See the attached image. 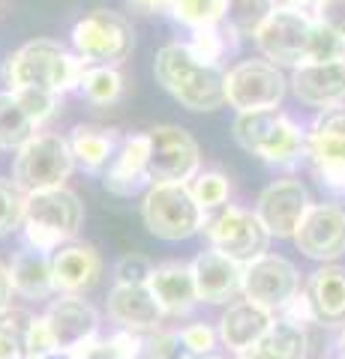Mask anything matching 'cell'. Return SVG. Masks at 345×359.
Wrapping results in <instances>:
<instances>
[{
  "mask_svg": "<svg viewBox=\"0 0 345 359\" xmlns=\"http://www.w3.org/2000/svg\"><path fill=\"white\" fill-rule=\"evenodd\" d=\"M157 81L189 111H216L226 99V75L219 63H207L189 51V45H165L153 63Z\"/></svg>",
  "mask_w": 345,
  "mask_h": 359,
  "instance_id": "6da1fadb",
  "label": "cell"
},
{
  "mask_svg": "<svg viewBox=\"0 0 345 359\" xmlns=\"http://www.w3.org/2000/svg\"><path fill=\"white\" fill-rule=\"evenodd\" d=\"M84 72H87V63L79 54H70L63 45L51 39H37V42L21 45L4 63V81L9 84V90L39 87L58 96L82 87Z\"/></svg>",
  "mask_w": 345,
  "mask_h": 359,
  "instance_id": "7a4b0ae2",
  "label": "cell"
},
{
  "mask_svg": "<svg viewBox=\"0 0 345 359\" xmlns=\"http://www.w3.org/2000/svg\"><path fill=\"white\" fill-rule=\"evenodd\" d=\"M235 138L243 150L271 165H292L300 153H306V135L276 108L237 114Z\"/></svg>",
  "mask_w": 345,
  "mask_h": 359,
  "instance_id": "3957f363",
  "label": "cell"
},
{
  "mask_svg": "<svg viewBox=\"0 0 345 359\" xmlns=\"http://www.w3.org/2000/svg\"><path fill=\"white\" fill-rule=\"evenodd\" d=\"M144 224L160 240H186L204 224V210L186 183H153L141 204Z\"/></svg>",
  "mask_w": 345,
  "mask_h": 359,
  "instance_id": "277c9868",
  "label": "cell"
},
{
  "mask_svg": "<svg viewBox=\"0 0 345 359\" xmlns=\"http://www.w3.org/2000/svg\"><path fill=\"white\" fill-rule=\"evenodd\" d=\"M72 162L75 156L70 150V141H63L60 135H33L15 156L13 183L25 195L60 189L63 180L72 174Z\"/></svg>",
  "mask_w": 345,
  "mask_h": 359,
  "instance_id": "5b68a950",
  "label": "cell"
},
{
  "mask_svg": "<svg viewBox=\"0 0 345 359\" xmlns=\"http://www.w3.org/2000/svg\"><path fill=\"white\" fill-rule=\"evenodd\" d=\"M132 25L117 15V13H96L84 15L82 21H75L72 27V48L84 63L93 66H117L132 54Z\"/></svg>",
  "mask_w": 345,
  "mask_h": 359,
  "instance_id": "8992f818",
  "label": "cell"
},
{
  "mask_svg": "<svg viewBox=\"0 0 345 359\" xmlns=\"http://www.w3.org/2000/svg\"><path fill=\"white\" fill-rule=\"evenodd\" d=\"M207 237L216 252L228 255L237 264H252L267 252L271 233L255 212L243 207H222L214 219L207 222Z\"/></svg>",
  "mask_w": 345,
  "mask_h": 359,
  "instance_id": "52a82bcc",
  "label": "cell"
},
{
  "mask_svg": "<svg viewBox=\"0 0 345 359\" xmlns=\"http://www.w3.org/2000/svg\"><path fill=\"white\" fill-rule=\"evenodd\" d=\"M315 18H309L304 9L276 6L273 15L264 21V27L255 33L261 54L276 66H304L309 51V36H313Z\"/></svg>",
  "mask_w": 345,
  "mask_h": 359,
  "instance_id": "ba28073f",
  "label": "cell"
},
{
  "mask_svg": "<svg viewBox=\"0 0 345 359\" xmlns=\"http://www.w3.org/2000/svg\"><path fill=\"white\" fill-rule=\"evenodd\" d=\"M282 96L285 78L280 66L271 60H243L226 75V99L231 108H237V114L276 108Z\"/></svg>",
  "mask_w": 345,
  "mask_h": 359,
  "instance_id": "9c48e42d",
  "label": "cell"
},
{
  "mask_svg": "<svg viewBox=\"0 0 345 359\" xmlns=\"http://www.w3.org/2000/svg\"><path fill=\"white\" fill-rule=\"evenodd\" d=\"M150 156L148 177L153 183H186L198 174V144L181 126H157L150 129Z\"/></svg>",
  "mask_w": 345,
  "mask_h": 359,
  "instance_id": "30bf717a",
  "label": "cell"
},
{
  "mask_svg": "<svg viewBox=\"0 0 345 359\" xmlns=\"http://www.w3.org/2000/svg\"><path fill=\"white\" fill-rule=\"evenodd\" d=\"M297 287L300 278L294 264L280 255H261L259 261L247 264L243 269V294L267 311H282L288 299L297 294Z\"/></svg>",
  "mask_w": 345,
  "mask_h": 359,
  "instance_id": "8fae6325",
  "label": "cell"
},
{
  "mask_svg": "<svg viewBox=\"0 0 345 359\" xmlns=\"http://www.w3.org/2000/svg\"><path fill=\"white\" fill-rule=\"evenodd\" d=\"M292 240L313 261H333L345 255V210L333 204L309 207Z\"/></svg>",
  "mask_w": 345,
  "mask_h": 359,
  "instance_id": "7c38bea8",
  "label": "cell"
},
{
  "mask_svg": "<svg viewBox=\"0 0 345 359\" xmlns=\"http://www.w3.org/2000/svg\"><path fill=\"white\" fill-rule=\"evenodd\" d=\"M309 212V195L297 180H276L259 198L255 216L261 219L271 237H294L297 224Z\"/></svg>",
  "mask_w": 345,
  "mask_h": 359,
  "instance_id": "4fadbf2b",
  "label": "cell"
},
{
  "mask_svg": "<svg viewBox=\"0 0 345 359\" xmlns=\"http://www.w3.org/2000/svg\"><path fill=\"white\" fill-rule=\"evenodd\" d=\"M42 318L48 323L58 351H70V353L82 351L84 344H91L96 335V327H99V314L93 311V306H87V302L79 299L75 294H66L58 302H51Z\"/></svg>",
  "mask_w": 345,
  "mask_h": 359,
  "instance_id": "5bb4252c",
  "label": "cell"
},
{
  "mask_svg": "<svg viewBox=\"0 0 345 359\" xmlns=\"http://www.w3.org/2000/svg\"><path fill=\"white\" fill-rule=\"evenodd\" d=\"M25 222L42 224V228L54 231L58 237H75L84 222V207L75 192L70 189H46V192H33L27 195L25 207Z\"/></svg>",
  "mask_w": 345,
  "mask_h": 359,
  "instance_id": "9a60e30c",
  "label": "cell"
},
{
  "mask_svg": "<svg viewBox=\"0 0 345 359\" xmlns=\"http://www.w3.org/2000/svg\"><path fill=\"white\" fill-rule=\"evenodd\" d=\"M193 278H195V290L198 299L204 302H228L231 297L243 290V264L231 261L228 255H222L216 249H207L195 257L193 264Z\"/></svg>",
  "mask_w": 345,
  "mask_h": 359,
  "instance_id": "2e32d148",
  "label": "cell"
},
{
  "mask_svg": "<svg viewBox=\"0 0 345 359\" xmlns=\"http://www.w3.org/2000/svg\"><path fill=\"white\" fill-rule=\"evenodd\" d=\"M294 96L304 105L333 108L345 102V60L337 63H304L292 75Z\"/></svg>",
  "mask_w": 345,
  "mask_h": 359,
  "instance_id": "e0dca14e",
  "label": "cell"
},
{
  "mask_svg": "<svg viewBox=\"0 0 345 359\" xmlns=\"http://www.w3.org/2000/svg\"><path fill=\"white\" fill-rule=\"evenodd\" d=\"M108 314L129 332L153 330L162 320L165 309L160 306L150 285H115L108 294Z\"/></svg>",
  "mask_w": 345,
  "mask_h": 359,
  "instance_id": "ac0fdd59",
  "label": "cell"
},
{
  "mask_svg": "<svg viewBox=\"0 0 345 359\" xmlns=\"http://www.w3.org/2000/svg\"><path fill=\"white\" fill-rule=\"evenodd\" d=\"M99 273H103V261L87 243H70L51 257L54 290H63V294H82L93 287L99 282Z\"/></svg>",
  "mask_w": 345,
  "mask_h": 359,
  "instance_id": "d6986e66",
  "label": "cell"
},
{
  "mask_svg": "<svg viewBox=\"0 0 345 359\" xmlns=\"http://www.w3.org/2000/svg\"><path fill=\"white\" fill-rule=\"evenodd\" d=\"M271 323H273V311H267L252 299H240V302H231L228 311L222 314L219 339L235 353H249L261 341V335L271 330Z\"/></svg>",
  "mask_w": 345,
  "mask_h": 359,
  "instance_id": "ffe728a7",
  "label": "cell"
},
{
  "mask_svg": "<svg viewBox=\"0 0 345 359\" xmlns=\"http://www.w3.org/2000/svg\"><path fill=\"white\" fill-rule=\"evenodd\" d=\"M148 156H150V138L148 135H129L120 141V147L111 156V165L105 171V189L120 198L138 192L148 180Z\"/></svg>",
  "mask_w": 345,
  "mask_h": 359,
  "instance_id": "44dd1931",
  "label": "cell"
},
{
  "mask_svg": "<svg viewBox=\"0 0 345 359\" xmlns=\"http://www.w3.org/2000/svg\"><path fill=\"white\" fill-rule=\"evenodd\" d=\"M150 290L157 294L160 306L169 314H186L198 302L193 266L189 264H162L153 269L150 276Z\"/></svg>",
  "mask_w": 345,
  "mask_h": 359,
  "instance_id": "7402d4cb",
  "label": "cell"
},
{
  "mask_svg": "<svg viewBox=\"0 0 345 359\" xmlns=\"http://www.w3.org/2000/svg\"><path fill=\"white\" fill-rule=\"evenodd\" d=\"M9 278H13V290H18L27 299H46L54 290L51 278V257L39 249L25 245L9 264Z\"/></svg>",
  "mask_w": 345,
  "mask_h": 359,
  "instance_id": "603a6c76",
  "label": "cell"
},
{
  "mask_svg": "<svg viewBox=\"0 0 345 359\" xmlns=\"http://www.w3.org/2000/svg\"><path fill=\"white\" fill-rule=\"evenodd\" d=\"M247 359H304L306 356V332L300 323L273 320L271 330L261 335V341L252 347Z\"/></svg>",
  "mask_w": 345,
  "mask_h": 359,
  "instance_id": "cb8c5ba5",
  "label": "cell"
},
{
  "mask_svg": "<svg viewBox=\"0 0 345 359\" xmlns=\"http://www.w3.org/2000/svg\"><path fill=\"white\" fill-rule=\"evenodd\" d=\"M309 299H313L318 320L342 323L345 320V269H339V266L318 269L313 276Z\"/></svg>",
  "mask_w": 345,
  "mask_h": 359,
  "instance_id": "d4e9b609",
  "label": "cell"
},
{
  "mask_svg": "<svg viewBox=\"0 0 345 359\" xmlns=\"http://www.w3.org/2000/svg\"><path fill=\"white\" fill-rule=\"evenodd\" d=\"M33 135H37V123L27 117L13 90H4L0 93V147L21 150Z\"/></svg>",
  "mask_w": 345,
  "mask_h": 359,
  "instance_id": "484cf974",
  "label": "cell"
},
{
  "mask_svg": "<svg viewBox=\"0 0 345 359\" xmlns=\"http://www.w3.org/2000/svg\"><path fill=\"white\" fill-rule=\"evenodd\" d=\"M70 150L75 156V162H82L87 171H99V168L115 156V138L105 132L79 126L72 135V141H70Z\"/></svg>",
  "mask_w": 345,
  "mask_h": 359,
  "instance_id": "4316f807",
  "label": "cell"
},
{
  "mask_svg": "<svg viewBox=\"0 0 345 359\" xmlns=\"http://www.w3.org/2000/svg\"><path fill=\"white\" fill-rule=\"evenodd\" d=\"M276 0H228V27L240 36H255L264 21L273 15Z\"/></svg>",
  "mask_w": 345,
  "mask_h": 359,
  "instance_id": "83f0119b",
  "label": "cell"
},
{
  "mask_svg": "<svg viewBox=\"0 0 345 359\" xmlns=\"http://www.w3.org/2000/svg\"><path fill=\"white\" fill-rule=\"evenodd\" d=\"M228 13V0H174L171 15L186 27H214L222 25Z\"/></svg>",
  "mask_w": 345,
  "mask_h": 359,
  "instance_id": "f1b7e54d",
  "label": "cell"
},
{
  "mask_svg": "<svg viewBox=\"0 0 345 359\" xmlns=\"http://www.w3.org/2000/svg\"><path fill=\"white\" fill-rule=\"evenodd\" d=\"M82 90L93 105H111L124 90V78L115 66H91L82 78Z\"/></svg>",
  "mask_w": 345,
  "mask_h": 359,
  "instance_id": "f546056e",
  "label": "cell"
},
{
  "mask_svg": "<svg viewBox=\"0 0 345 359\" xmlns=\"http://www.w3.org/2000/svg\"><path fill=\"white\" fill-rule=\"evenodd\" d=\"M138 351H141L138 335L124 330V332L111 335V339L84 344L82 351H75V359H136Z\"/></svg>",
  "mask_w": 345,
  "mask_h": 359,
  "instance_id": "4dcf8cb0",
  "label": "cell"
},
{
  "mask_svg": "<svg viewBox=\"0 0 345 359\" xmlns=\"http://www.w3.org/2000/svg\"><path fill=\"white\" fill-rule=\"evenodd\" d=\"M337 60H345V39L337 30H330L321 25V21H315L313 36H309L306 63H337Z\"/></svg>",
  "mask_w": 345,
  "mask_h": 359,
  "instance_id": "1f68e13d",
  "label": "cell"
},
{
  "mask_svg": "<svg viewBox=\"0 0 345 359\" xmlns=\"http://www.w3.org/2000/svg\"><path fill=\"white\" fill-rule=\"evenodd\" d=\"M27 195L15 183L0 177V237H9L21 222H25Z\"/></svg>",
  "mask_w": 345,
  "mask_h": 359,
  "instance_id": "d6a6232c",
  "label": "cell"
},
{
  "mask_svg": "<svg viewBox=\"0 0 345 359\" xmlns=\"http://www.w3.org/2000/svg\"><path fill=\"white\" fill-rule=\"evenodd\" d=\"M189 192L193 198L198 201V207L202 210H216L228 201V180L222 177L219 171H202L193 177V186H189Z\"/></svg>",
  "mask_w": 345,
  "mask_h": 359,
  "instance_id": "836d02e7",
  "label": "cell"
},
{
  "mask_svg": "<svg viewBox=\"0 0 345 359\" xmlns=\"http://www.w3.org/2000/svg\"><path fill=\"white\" fill-rule=\"evenodd\" d=\"M13 93L18 96L21 108L27 111V117L37 123H46L54 111H58V93H48V90H39V87H25V90H13Z\"/></svg>",
  "mask_w": 345,
  "mask_h": 359,
  "instance_id": "e575fe53",
  "label": "cell"
},
{
  "mask_svg": "<svg viewBox=\"0 0 345 359\" xmlns=\"http://www.w3.org/2000/svg\"><path fill=\"white\" fill-rule=\"evenodd\" d=\"M226 33L219 30V25L214 27H198L193 30V42H189V51L195 54V57H202L207 63H219V57L226 54Z\"/></svg>",
  "mask_w": 345,
  "mask_h": 359,
  "instance_id": "d590c367",
  "label": "cell"
},
{
  "mask_svg": "<svg viewBox=\"0 0 345 359\" xmlns=\"http://www.w3.org/2000/svg\"><path fill=\"white\" fill-rule=\"evenodd\" d=\"M117 285H150L153 276V264L144 255H126L117 261Z\"/></svg>",
  "mask_w": 345,
  "mask_h": 359,
  "instance_id": "8d00e7d4",
  "label": "cell"
},
{
  "mask_svg": "<svg viewBox=\"0 0 345 359\" xmlns=\"http://www.w3.org/2000/svg\"><path fill=\"white\" fill-rule=\"evenodd\" d=\"M48 351H58V344H54V339H51L48 323H46V318H33L30 330H27V339H25V359L27 356H42Z\"/></svg>",
  "mask_w": 345,
  "mask_h": 359,
  "instance_id": "74e56055",
  "label": "cell"
},
{
  "mask_svg": "<svg viewBox=\"0 0 345 359\" xmlns=\"http://www.w3.org/2000/svg\"><path fill=\"white\" fill-rule=\"evenodd\" d=\"M181 344L186 353H210L216 344V332L207 327V323H189L181 332Z\"/></svg>",
  "mask_w": 345,
  "mask_h": 359,
  "instance_id": "f35d334b",
  "label": "cell"
},
{
  "mask_svg": "<svg viewBox=\"0 0 345 359\" xmlns=\"http://www.w3.org/2000/svg\"><path fill=\"white\" fill-rule=\"evenodd\" d=\"M315 21L345 39V0H315Z\"/></svg>",
  "mask_w": 345,
  "mask_h": 359,
  "instance_id": "ab89813d",
  "label": "cell"
},
{
  "mask_svg": "<svg viewBox=\"0 0 345 359\" xmlns=\"http://www.w3.org/2000/svg\"><path fill=\"white\" fill-rule=\"evenodd\" d=\"M181 351H183L181 335H174V332H160V335H153V339L148 341L150 359H186Z\"/></svg>",
  "mask_w": 345,
  "mask_h": 359,
  "instance_id": "60d3db41",
  "label": "cell"
},
{
  "mask_svg": "<svg viewBox=\"0 0 345 359\" xmlns=\"http://www.w3.org/2000/svg\"><path fill=\"white\" fill-rule=\"evenodd\" d=\"M282 318L292 320V323H309V320H318L315 318V309H313V299L304 297V294H294L292 299H288V306L282 309Z\"/></svg>",
  "mask_w": 345,
  "mask_h": 359,
  "instance_id": "b9f144b4",
  "label": "cell"
},
{
  "mask_svg": "<svg viewBox=\"0 0 345 359\" xmlns=\"http://www.w3.org/2000/svg\"><path fill=\"white\" fill-rule=\"evenodd\" d=\"M313 129H325V132L342 135V138H345V105L325 108V111H321V117L313 123Z\"/></svg>",
  "mask_w": 345,
  "mask_h": 359,
  "instance_id": "7bdbcfd3",
  "label": "cell"
},
{
  "mask_svg": "<svg viewBox=\"0 0 345 359\" xmlns=\"http://www.w3.org/2000/svg\"><path fill=\"white\" fill-rule=\"evenodd\" d=\"M126 6H132L136 13L153 15V13H171L174 0H126Z\"/></svg>",
  "mask_w": 345,
  "mask_h": 359,
  "instance_id": "ee69618b",
  "label": "cell"
},
{
  "mask_svg": "<svg viewBox=\"0 0 345 359\" xmlns=\"http://www.w3.org/2000/svg\"><path fill=\"white\" fill-rule=\"evenodd\" d=\"M21 356H25V344L13 339V335L0 332V359H21Z\"/></svg>",
  "mask_w": 345,
  "mask_h": 359,
  "instance_id": "f6af8a7d",
  "label": "cell"
},
{
  "mask_svg": "<svg viewBox=\"0 0 345 359\" xmlns=\"http://www.w3.org/2000/svg\"><path fill=\"white\" fill-rule=\"evenodd\" d=\"M9 294H13V278H9V266L0 264V311L9 309Z\"/></svg>",
  "mask_w": 345,
  "mask_h": 359,
  "instance_id": "bcb514c9",
  "label": "cell"
},
{
  "mask_svg": "<svg viewBox=\"0 0 345 359\" xmlns=\"http://www.w3.org/2000/svg\"><path fill=\"white\" fill-rule=\"evenodd\" d=\"M27 359H75V353H70V351H48L42 356H27Z\"/></svg>",
  "mask_w": 345,
  "mask_h": 359,
  "instance_id": "7dc6e473",
  "label": "cell"
},
{
  "mask_svg": "<svg viewBox=\"0 0 345 359\" xmlns=\"http://www.w3.org/2000/svg\"><path fill=\"white\" fill-rule=\"evenodd\" d=\"M285 6H292V9H304V6H309V4H315V0H282Z\"/></svg>",
  "mask_w": 345,
  "mask_h": 359,
  "instance_id": "c3c4849f",
  "label": "cell"
},
{
  "mask_svg": "<svg viewBox=\"0 0 345 359\" xmlns=\"http://www.w3.org/2000/svg\"><path fill=\"white\" fill-rule=\"evenodd\" d=\"M339 359H345V330H342V335H339Z\"/></svg>",
  "mask_w": 345,
  "mask_h": 359,
  "instance_id": "681fc988",
  "label": "cell"
},
{
  "mask_svg": "<svg viewBox=\"0 0 345 359\" xmlns=\"http://www.w3.org/2000/svg\"><path fill=\"white\" fill-rule=\"evenodd\" d=\"M204 359H219V356H204Z\"/></svg>",
  "mask_w": 345,
  "mask_h": 359,
  "instance_id": "f907efd6",
  "label": "cell"
}]
</instances>
